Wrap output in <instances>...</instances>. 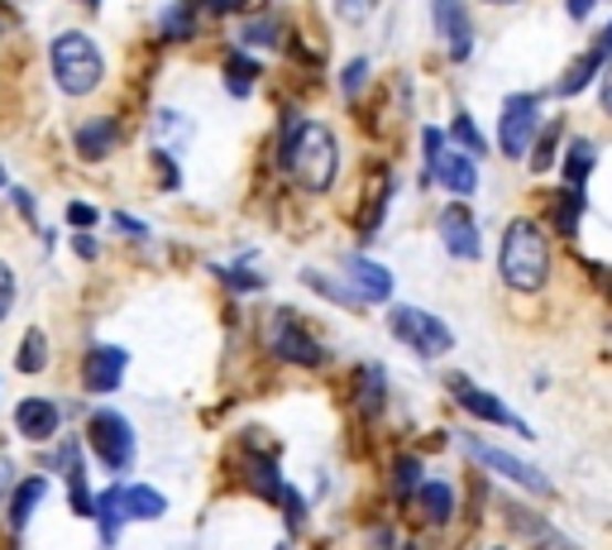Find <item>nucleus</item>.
Instances as JSON below:
<instances>
[{
    "mask_svg": "<svg viewBox=\"0 0 612 550\" xmlns=\"http://www.w3.org/2000/svg\"><path fill=\"white\" fill-rule=\"evenodd\" d=\"M268 350H273V359H283V364H302V369H316L320 359H326V350L312 340V330H306L293 311H278L268 321Z\"/></svg>",
    "mask_w": 612,
    "mask_h": 550,
    "instance_id": "nucleus-7",
    "label": "nucleus"
},
{
    "mask_svg": "<svg viewBox=\"0 0 612 550\" xmlns=\"http://www.w3.org/2000/svg\"><path fill=\"white\" fill-rule=\"evenodd\" d=\"M503 278L513 293H541L550 278V240L536 221H513L503 235Z\"/></svg>",
    "mask_w": 612,
    "mask_h": 550,
    "instance_id": "nucleus-2",
    "label": "nucleus"
},
{
    "mask_svg": "<svg viewBox=\"0 0 612 550\" xmlns=\"http://www.w3.org/2000/svg\"><path fill=\"white\" fill-rule=\"evenodd\" d=\"M407 550H416V546H407Z\"/></svg>",
    "mask_w": 612,
    "mask_h": 550,
    "instance_id": "nucleus-48",
    "label": "nucleus"
},
{
    "mask_svg": "<svg viewBox=\"0 0 612 550\" xmlns=\"http://www.w3.org/2000/svg\"><path fill=\"white\" fill-rule=\"evenodd\" d=\"M431 178L450 187L455 197H474L478 192V163L469 154H460V149H441L431 158Z\"/></svg>",
    "mask_w": 612,
    "mask_h": 550,
    "instance_id": "nucleus-11",
    "label": "nucleus"
},
{
    "mask_svg": "<svg viewBox=\"0 0 612 550\" xmlns=\"http://www.w3.org/2000/svg\"><path fill=\"white\" fill-rule=\"evenodd\" d=\"M49 63H53V82L63 86L67 96H86L96 92L101 77H106V57H101V49L86 34H77V29H67V34L53 39L49 49Z\"/></svg>",
    "mask_w": 612,
    "mask_h": 550,
    "instance_id": "nucleus-3",
    "label": "nucleus"
},
{
    "mask_svg": "<svg viewBox=\"0 0 612 550\" xmlns=\"http://www.w3.org/2000/svg\"><path fill=\"white\" fill-rule=\"evenodd\" d=\"M10 302H14V273L0 264V321L10 316Z\"/></svg>",
    "mask_w": 612,
    "mask_h": 550,
    "instance_id": "nucleus-38",
    "label": "nucleus"
},
{
    "mask_svg": "<svg viewBox=\"0 0 612 550\" xmlns=\"http://www.w3.org/2000/svg\"><path fill=\"white\" fill-rule=\"evenodd\" d=\"M221 273V278L235 287V293H258V287H264V278H258V273H244V268H215Z\"/></svg>",
    "mask_w": 612,
    "mask_h": 550,
    "instance_id": "nucleus-36",
    "label": "nucleus"
},
{
    "mask_svg": "<svg viewBox=\"0 0 612 550\" xmlns=\"http://www.w3.org/2000/svg\"><path fill=\"white\" fill-rule=\"evenodd\" d=\"M416 488H421V459L407 455V459H398V469H392V494H398V498H412Z\"/></svg>",
    "mask_w": 612,
    "mask_h": 550,
    "instance_id": "nucleus-30",
    "label": "nucleus"
},
{
    "mask_svg": "<svg viewBox=\"0 0 612 550\" xmlns=\"http://www.w3.org/2000/svg\"><path fill=\"white\" fill-rule=\"evenodd\" d=\"M608 287H612V278H608Z\"/></svg>",
    "mask_w": 612,
    "mask_h": 550,
    "instance_id": "nucleus-49",
    "label": "nucleus"
},
{
    "mask_svg": "<svg viewBox=\"0 0 612 550\" xmlns=\"http://www.w3.org/2000/svg\"><path fill=\"white\" fill-rule=\"evenodd\" d=\"M345 273L359 283V302H388L392 297V273L383 264H373V258L349 254L345 258Z\"/></svg>",
    "mask_w": 612,
    "mask_h": 550,
    "instance_id": "nucleus-15",
    "label": "nucleus"
},
{
    "mask_svg": "<svg viewBox=\"0 0 612 550\" xmlns=\"http://www.w3.org/2000/svg\"><path fill=\"white\" fill-rule=\"evenodd\" d=\"M92 517L101 522V541H106V546L120 541V527H125V512H120V488H106V494L96 498Z\"/></svg>",
    "mask_w": 612,
    "mask_h": 550,
    "instance_id": "nucleus-21",
    "label": "nucleus"
},
{
    "mask_svg": "<svg viewBox=\"0 0 612 550\" xmlns=\"http://www.w3.org/2000/svg\"><path fill=\"white\" fill-rule=\"evenodd\" d=\"M421 512H426V522L431 527H445L450 522V512H455V494H450V484L441 479H421Z\"/></svg>",
    "mask_w": 612,
    "mask_h": 550,
    "instance_id": "nucleus-19",
    "label": "nucleus"
},
{
    "mask_svg": "<svg viewBox=\"0 0 612 550\" xmlns=\"http://www.w3.org/2000/svg\"><path fill=\"white\" fill-rule=\"evenodd\" d=\"M120 144V125L115 120H86L82 129H77V154L86 158V163H101V158H110V149Z\"/></svg>",
    "mask_w": 612,
    "mask_h": 550,
    "instance_id": "nucleus-16",
    "label": "nucleus"
},
{
    "mask_svg": "<svg viewBox=\"0 0 612 550\" xmlns=\"http://www.w3.org/2000/svg\"><path fill=\"white\" fill-rule=\"evenodd\" d=\"M125 364H129L125 350H115V345H96V350L86 355L82 383L92 388V393H115V388L125 383Z\"/></svg>",
    "mask_w": 612,
    "mask_h": 550,
    "instance_id": "nucleus-13",
    "label": "nucleus"
},
{
    "mask_svg": "<svg viewBox=\"0 0 612 550\" xmlns=\"http://www.w3.org/2000/svg\"><path fill=\"white\" fill-rule=\"evenodd\" d=\"M536 115H541V96H531V92L507 96V106H503V115H498V149H503L507 158H527V154H531Z\"/></svg>",
    "mask_w": 612,
    "mask_h": 550,
    "instance_id": "nucleus-6",
    "label": "nucleus"
},
{
    "mask_svg": "<svg viewBox=\"0 0 612 550\" xmlns=\"http://www.w3.org/2000/svg\"><path fill=\"white\" fill-rule=\"evenodd\" d=\"M488 6H517V0H488Z\"/></svg>",
    "mask_w": 612,
    "mask_h": 550,
    "instance_id": "nucleus-45",
    "label": "nucleus"
},
{
    "mask_svg": "<svg viewBox=\"0 0 612 550\" xmlns=\"http://www.w3.org/2000/svg\"><path fill=\"white\" fill-rule=\"evenodd\" d=\"M450 393H455V398H460V408H469V412L478 416V422L513 426V431H521V436H531V426H527V422H517L513 408H507L503 398H493V393H484V388H474L469 379H460V373L450 379Z\"/></svg>",
    "mask_w": 612,
    "mask_h": 550,
    "instance_id": "nucleus-9",
    "label": "nucleus"
},
{
    "mask_svg": "<svg viewBox=\"0 0 612 550\" xmlns=\"http://www.w3.org/2000/svg\"><path fill=\"white\" fill-rule=\"evenodd\" d=\"M593 53H599V57H612V24L599 34V43H593Z\"/></svg>",
    "mask_w": 612,
    "mask_h": 550,
    "instance_id": "nucleus-42",
    "label": "nucleus"
},
{
    "mask_svg": "<svg viewBox=\"0 0 612 550\" xmlns=\"http://www.w3.org/2000/svg\"><path fill=\"white\" fill-rule=\"evenodd\" d=\"M10 484H14V469L6 465V459H0V498H6V494H10Z\"/></svg>",
    "mask_w": 612,
    "mask_h": 550,
    "instance_id": "nucleus-43",
    "label": "nucleus"
},
{
    "mask_svg": "<svg viewBox=\"0 0 612 550\" xmlns=\"http://www.w3.org/2000/svg\"><path fill=\"white\" fill-rule=\"evenodd\" d=\"M197 34V6L192 0H178V6L163 10V39H192Z\"/></svg>",
    "mask_w": 612,
    "mask_h": 550,
    "instance_id": "nucleus-27",
    "label": "nucleus"
},
{
    "mask_svg": "<svg viewBox=\"0 0 612 550\" xmlns=\"http://www.w3.org/2000/svg\"><path fill=\"white\" fill-rule=\"evenodd\" d=\"M579 211H584V192H574V187H564V192L550 201V215H556L560 235H574L579 230Z\"/></svg>",
    "mask_w": 612,
    "mask_h": 550,
    "instance_id": "nucleus-26",
    "label": "nucleus"
},
{
    "mask_svg": "<svg viewBox=\"0 0 612 550\" xmlns=\"http://www.w3.org/2000/svg\"><path fill=\"white\" fill-rule=\"evenodd\" d=\"M240 39L254 43V49H273V43H278V24H273V20H250L240 29Z\"/></svg>",
    "mask_w": 612,
    "mask_h": 550,
    "instance_id": "nucleus-34",
    "label": "nucleus"
},
{
    "mask_svg": "<svg viewBox=\"0 0 612 550\" xmlns=\"http://www.w3.org/2000/svg\"><path fill=\"white\" fill-rule=\"evenodd\" d=\"M378 6H383V0H335V20L349 24V29H359V24L373 20Z\"/></svg>",
    "mask_w": 612,
    "mask_h": 550,
    "instance_id": "nucleus-29",
    "label": "nucleus"
},
{
    "mask_svg": "<svg viewBox=\"0 0 612 550\" xmlns=\"http://www.w3.org/2000/svg\"><path fill=\"white\" fill-rule=\"evenodd\" d=\"M435 225H441V244H445L450 258H478V225H474V215L464 211L460 201H455V207H445Z\"/></svg>",
    "mask_w": 612,
    "mask_h": 550,
    "instance_id": "nucleus-12",
    "label": "nucleus"
},
{
    "mask_svg": "<svg viewBox=\"0 0 612 550\" xmlns=\"http://www.w3.org/2000/svg\"><path fill=\"white\" fill-rule=\"evenodd\" d=\"M14 364H20V373H43V364H49V340H43V330H29V336L20 340Z\"/></svg>",
    "mask_w": 612,
    "mask_h": 550,
    "instance_id": "nucleus-28",
    "label": "nucleus"
},
{
    "mask_svg": "<svg viewBox=\"0 0 612 550\" xmlns=\"http://www.w3.org/2000/svg\"><path fill=\"white\" fill-rule=\"evenodd\" d=\"M72 250H77L82 258H96V254H101V250H96V240H92V235H77V240H72Z\"/></svg>",
    "mask_w": 612,
    "mask_h": 550,
    "instance_id": "nucleus-41",
    "label": "nucleus"
},
{
    "mask_svg": "<svg viewBox=\"0 0 612 550\" xmlns=\"http://www.w3.org/2000/svg\"><path fill=\"white\" fill-rule=\"evenodd\" d=\"M383 398H388L383 369H378V364H363V373H359V408H363V416H378V412H383Z\"/></svg>",
    "mask_w": 612,
    "mask_h": 550,
    "instance_id": "nucleus-23",
    "label": "nucleus"
},
{
    "mask_svg": "<svg viewBox=\"0 0 612 550\" xmlns=\"http://www.w3.org/2000/svg\"><path fill=\"white\" fill-rule=\"evenodd\" d=\"M86 441H92L101 465L115 469V474H125L129 465H135V426H129L120 412H110V408L92 412V422H86Z\"/></svg>",
    "mask_w": 612,
    "mask_h": 550,
    "instance_id": "nucleus-5",
    "label": "nucleus"
},
{
    "mask_svg": "<svg viewBox=\"0 0 612 550\" xmlns=\"http://www.w3.org/2000/svg\"><path fill=\"white\" fill-rule=\"evenodd\" d=\"M258 77V63L250 53H230L225 57V86H230V96H250V86Z\"/></svg>",
    "mask_w": 612,
    "mask_h": 550,
    "instance_id": "nucleus-25",
    "label": "nucleus"
},
{
    "mask_svg": "<svg viewBox=\"0 0 612 550\" xmlns=\"http://www.w3.org/2000/svg\"><path fill=\"white\" fill-rule=\"evenodd\" d=\"M57 422H63V412H57L49 398H24L20 408H14V431H20L24 441H53Z\"/></svg>",
    "mask_w": 612,
    "mask_h": 550,
    "instance_id": "nucleus-14",
    "label": "nucleus"
},
{
    "mask_svg": "<svg viewBox=\"0 0 612 550\" xmlns=\"http://www.w3.org/2000/svg\"><path fill=\"white\" fill-rule=\"evenodd\" d=\"M86 6H101V0H86Z\"/></svg>",
    "mask_w": 612,
    "mask_h": 550,
    "instance_id": "nucleus-47",
    "label": "nucleus"
},
{
    "mask_svg": "<svg viewBox=\"0 0 612 550\" xmlns=\"http://www.w3.org/2000/svg\"><path fill=\"white\" fill-rule=\"evenodd\" d=\"M363 82H369V57H355L345 72H340V86H345V96H359L363 92Z\"/></svg>",
    "mask_w": 612,
    "mask_h": 550,
    "instance_id": "nucleus-35",
    "label": "nucleus"
},
{
    "mask_svg": "<svg viewBox=\"0 0 612 550\" xmlns=\"http://www.w3.org/2000/svg\"><path fill=\"white\" fill-rule=\"evenodd\" d=\"M120 512H125V522H154V517L168 512V498L154 494L149 484H125L120 488Z\"/></svg>",
    "mask_w": 612,
    "mask_h": 550,
    "instance_id": "nucleus-17",
    "label": "nucleus"
},
{
    "mask_svg": "<svg viewBox=\"0 0 612 550\" xmlns=\"http://www.w3.org/2000/svg\"><path fill=\"white\" fill-rule=\"evenodd\" d=\"M154 129H158V139L178 135V139H172V144H187V139H192V120H182V115H172V110H158V120H154Z\"/></svg>",
    "mask_w": 612,
    "mask_h": 550,
    "instance_id": "nucleus-33",
    "label": "nucleus"
},
{
    "mask_svg": "<svg viewBox=\"0 0 612 550\" xmlns=\"http://www.w3.org/2000/svg\"><path fill=\"white\" fill-rule=\"evenodd\" d=\"M250 484H254V494H258V498H268V503H283V498H287V488H293L278 469L268 465V459H254V465H250Z\"/></svg>",
    "mask_w": 612,
    "mask_h": 550,
    "instance_id": "nucleus-24",
    "label": "nucleus"
},
{
    "mask_svg": "<svg viewBox=\"0 0 612 550\" xmlns=\"http://www.w3.org/2000/svg\"><path fill=\"white\" fill-rule=\"evenodd\" d=\"M67 221L77 225V230H92V225H96V207H86V201H72V207H67Z\"/></svg>",
    "mask_w": 612,
    "mask_h": 550,
    "instance_id": "nucleus-37",
    "label": "nucleus"
},
{
    "mask_svg": "<svg viewBox=\"0 0 612 550\" xmlns=\"http://www.w3.org/2000/svg\"><path fill=\"white\" fill-rule=\"evenodd\" d=\"M431 14H435V29L450 39V57L464 63L474 49V29H469V0H431Z\"/></svg>",
    "mask_w": 612,
    "mask_h": 550,
    "instance_id": "nucleus-10",
    "label": "nucleus"
},
{
    "mask_svg": "<svg viewBox=\"0 0 612 550\" xmlns=\"http://www.w3.org/2000/svg\"><path fill=\"white\" fill-rule=\"evenodd\" d=\"M388 326H392V336H398L407 350H416L421 359H441V355L455 350V330H450L441 316H431L421 307H398L388 316Z\"/></svg>",
    "mask_w": 612,
    "mask_h": 550,
    "instance_id": "nucleus-4",
    "label": "nucleus"
},
{
    "mask_svg": "<svg viewBox=\"0 0 612 550\" xmlns=\"http://www.w3.org/2000/svg\"><path fill=\"white\" fill-rule=\"evenodd\" d=\"M450 135H455L460 144H464V149H469V154H484L488 149V144H484V135H478V125H474V115H455V125H450Z\"/></svg>",
    "mask_w": 612,
    "mask_h": 550,
    "instance_id": "nucleus-32",
    "label": "nucleus"
},
{
    "mask_svg": "<svg viewBox=\"0 0 612 550\" xmlns=\"http://www.w3.org/2000/svg\"><path fill=\"white\" fill-rule=\"evenodd\" d=\"M278 550H287V546H278Z\"/></svg>",
    "mask_w": 612,
    "mask_h": 550,
    "instance_id": "nucleus-50",
    "label": "nucleus"
},
{
    "mask_svg": "<svg viewBox=\"0 0 612 550\" xmlns=\"http://www.w3.org/2000/svg\"><path fill=\"white\" fill-rule=\"evenodd\" d=\"M599 96H603V115H612V57H608V67H603V86H599Z\"/></svg>",
    "mask_w": 612,
    "mask_h": 550,
    "instance_id": "nucleus-40",
    "label": "nucleus"
},
{
    "mask_svg": "<svg viewBox=\"0 0 612 550\" xmlns=\"http://www.w3.org/2000/svg\"><path fill=\"white\" fill-rule=\"evenodd\" d=\"M460 445L464 451H469L478 465L484 469H493V474H503V479H513V484H521V488H531V494H550V479L541 469H531L527 459H517V455H507V451H498V445H484L478 436H460Z\"/></svg>",
    "mask_w": 612,
    "mask_h": 550,
    "instance_id": "nucleus-8",
    "label": "nucleus"
},
{
    "mask_svg": "<svg viewBox=\"0 0 612 550\" xmlns=\"http://www.w3.org/2000/svg\"><path fill=\"white\" fill-rule=\"evenodd\" d=\"M0 187H6V168H0Z\"/></svg>",
    "mask_w": 612,
    "mask_h": 550,
    "instance_id": "nucleus-46",
    "label": "nucleus"
},
{
    "mask_svg": "<svg viewBox=\"0 0 612 550\" xmlns=\"http://www.w3.org/2000/svg\"><path fill=\"white\" fill-rule=\"evenodd\" d=\"M283 168L293 172V182L302 187V192H330L335 172H340V144H335L330 125H320V120H287Z\"/></svg>",
    "mask_w": 612,
    "mask_h": 550,
    "instance_id": "nucleus-1",
    "label": "nucleus"
},
{
    "mask_svg": "<svg viewBox=\"0 0 612 550\" xmlns=\"http://www.w3.org/2000/svg\"><path fill=\"white\" fill-rule=\"evenodd\" d=\"M207 6H211L215 14H221V10H235V6H244V0H207Z\"/></svg>",
    "mask_w": 612,
    "mask_h": 550,
    "instance_id": "nucleus-44",
    "label": "nucleus"
},
{
    "mask_svg": "<svg viewBox=\"0 0 612 550\" xmlns=\"http://www.w3.org/2000/svg\"><path fill=\"white\" fill-rule=\"evenodd\" d=\"M593 6H599V0H564V10H570V20H589V14H593Z\"/></svg>",
    "mask_w": 612,
    "mask_h": 550,
    "instance_id": "nucleus-39",
    "label": "nucleus"
},
{
    "mask_svg": "<svg viewBox=\"0 0 612 550\" xmlns=\"http://www.w3.org/2000/svg\"><path fill=\"white\" fill-rule=\"evenodd\" d=\"M599 67H603V57L593 53V49H589V53H579L574 63L564 67V77L556 82V92H560V96H579V92H584V86L593 82V72H599Z\"/></svg>",
    "mask_w": 612,
    "mask_h": 550,
    "instance_id": "nucleus-22",
    "label": "nucleus"
},
{
    "mask_svg": "<svg viewBox=\"0 0 612 550\" xmlns=\"http://www.w3.org/2000/svg\"><path fill=\"white\" fill-rule=\"evenodd\" d=\"M43 494H49V479H20V488H14V498H10V527L14 531L29 527V517H34Z\"/></svg>",
    "mask_w": 612,
    "mask_h": 550,
    "instance_id": "nucleus-20",
    "label": "nucleus"
},
{
    "mask_svg": "<svg viewBox=\"0 0 612 550\" xmlns=\"http://www.w3.org/2000/svg\"><path fill=\"white\" fill-rule=\"evenodd\" d=\"M556 144H560V120H556V125H546V129H541V139H536V149H531V168H536V172H546V168H550V158H556Z\"/></svg>",
    "mask_w": 612,
    "mask_h": 550,
    "instance_id": "nucleus-31",
    "label": "nucleus"
},
{
    "mask_svg": "<svg viewBox=\"0 0 612 550\" xmlns=\"http://www.w3.org/2000/svg\"><path fill=\"white\" fill-rule=\"evenodd\" d=\"M593 163H599V149H593V139H570V149H564V182H570L574 192H584Z\"/></svg>",
    "mask_w": 612,
    "mask_h": 550,
    "instance_id": "nucleus-18",
    "label": "nucleus"
}]
</instances>
